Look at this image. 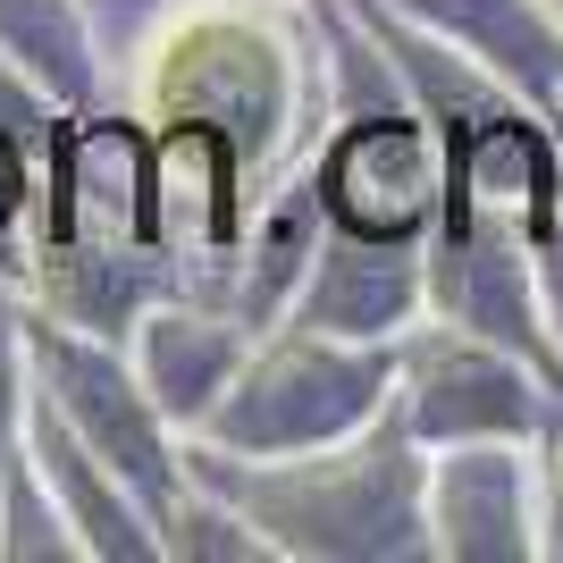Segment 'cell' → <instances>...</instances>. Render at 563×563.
<instances>
[{"instance_id":"obj_2","label":"cell","mask_w":563,"mask_h":563,"mask_svg":"<svg viewBox=\"0 0 563 563\" xmlns=\"http://www.w3.org/2000/svg\"><path fill=\"white\" fill-rule=\"evenodd\" d=\"M9 194H18V161H9V143H0V211H9Z\"/></svg>"},{"instance_id":"obj_1","label":"cell","mask_w":563,"mask_h":563,"mask_svg":"<svg viewBox=\"0 0 563 563\" xmlns=\"http://www.w3.org/2000/svg\"><path fill=\"white\" fill-rule=\"evenodd\" d=\"M329 194H336V211H345L353 228H371V235L412 228V219L429 211V194H438L429 143L412 135V126H371V135H353L345 152H336Z\"/></svg>"}]
</instances>
